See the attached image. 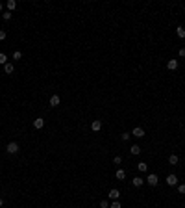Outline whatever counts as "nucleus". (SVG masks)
<instances>
[{"label":"nucleus","instance_id":"nucleus-1","mask_svg":"<svg viewBox=\"0 0 185 208\" xmlns=\"http://www.w3.org/2000/svg\"><path fill=\"white\" fill-rule=\"evenodd\" d=\"M144 182H146V184H150V186H157V182H159V176H157L156 173H150V175H146V179H144Z\"/></svg>","mask_w":185,"mask_h":208},{"label":"nucleus","instance_id":"nucleus-2","mask_svg":"<svg viewBox=\"0 0 185 208\" xmlns=\"http://www.w3.org/2000/svg\"><path fill=\"white\" fill-rule=\"evenodd\" d=\"M6 151H8L9 154H19V151H21V149H19V143H17V141H11V143H8Z\"/></svg>","mask_w":185,"mask_h":208},{"label":"nucleus","instance_id":"nucleus-3","mask_svg":"<svg viewBox=\"0 0 185 208\" xmlns=\"http://www.w3.org/2000/svg\"><path fill=\"white\" fill-rule=\"evenodd\" d=\"M107 197H109V199H111V201H118V199H121V191H118L117 188H113V190H109Z\"/></svg>","mask_w":185,"mask_h":208},{"label":"nucleus","instance_id":"nucleus-4","mask_svg":"<svg viewBox=\"0 0 185 208\" xmlns=\"http://www.w3.org/2000/svg\"><path fill=\"white\" fill-rule=\"evenodd\" d=\"M132 136H135V138H144V128H141V126H135V128L132 130Z\"/></svg>","mask_w":185,"mask_h":208},{"label":"nucleus","instance_id":"nucleus-5","mask_svg":"<svg viewBox=\"0 0 185 208\" xmlns=\"http://www.w3.org/2000/svg\"><path fill=\"white\" fill-rule=\"evenodd\" d=\"M59 102H61V99H59V95H52L48 100V104L52 106V108H56V106H59Z\"/></svg>","mask_w":185,"mask_h":208},{"label":"nucleus","instance_id":"nucleus-6","mask_svg":"<svg viewBox=\"0 0 185 208\" xmlns=\"http://www.w3.org/2000/svg\"><path fill=\"white\" fill-rule=\"evenodd\" d=\"M43 126H44V119H43V117L33 119V128H35V130H41Z\"/></svg>","mask_w":185,"mask_h":208},{"label":"nucleus","instance_id":"nucleus-7","mask_svg":"<svg viewBox=\"0 0 185 208\" xmlns=\"http://www.w3.org/2000/svg\"><path fill=\"white\" fill-rule=\"evenodd\" d=\"M167 184H168V186H176V184H178V176L174 175V173H170V175L167 176Z\"/></svg>","mask_w":185,"mask_h":208},{"label":"nucleus","instance_id":"nucleus-8","mask_svg":"<svg viewBox=\"0 0 185 208\" xmlns=\"http://www.w3.org/2000/svg\"><path fill=\"white\" fill-rule=\"evenodd\" d=\"M167 69L168 71H176L178 69V60H168V62H167Z\"/></svg>","mask_w":185,"mask_h":208},{"label":"nucleus","instance_id":"nucleus-9","mask_svg":"<svg viewBox=\"0 0 185 208\" xmlns=\"http://www.w3.org/2000/svg\"><path fill=\"white\" fill-rule=\"evenodd\" d=\"M100 128H102V121H98V119H94L93 123H91V130L93 132H98Z\"/></svg>","mask_w":185,"mask_h":208},{"label":"nucleus","instance_id":"nucleus-10","mask_svg":"<svg viewBox=\"0 0 185 208\" xmlns=\"http://www.w3.org/2000/svg\"><path fill=\"white\" fill-rule=\"evenodd\" d=\"M132 184L135 186V188H141V186L144 184V179H143V176H135V179L132 180Z\"/></svg>","mask_w":185,"mask_h":208},{"label":"nucleus","instance_id":"nucleus-11","mask_svg":"<svg viewBox=\"0 0 185 208\" xmlns=\"http://www.w3.org/2000/svg\"><path fill=\"white\" fill-rule=\"evenodd\" d=\"M13 71H15V67H13V63H6V65H4V73H6V74H11L13 73Z\"/></svg>","mask_w":185,"mask_h":208},{"label":"nucleus","instance_id":"nucleus-12","mask_svg":"<svg viewBox=\"0 0 185 208\" xmlns=\"http://www.w3.org/2000/svg\"><path fill=\"white\" fill-rule=\"evenodd\" d=\"M130 153H132L133 156L141 154V147H139V145H132V147H130Z\"/></svg>","mask_w":185,"mask_h":208},{"label":"nucleus","instance_id":"nucleus-13","mask_svg":"<svg viewBox=\"0 0 185 208\" xmlns=\"http://www.w3.org/2000/svg\"><path fill=\"white\" fill-rule=\"evenodd\" d=\"M178 162H179V158H178L176 154H170V156H168V164H170V165H178Z\"/></svg>","mask_w":185,"mask_h":208},{"label":"nucleus","instance_id":"nucleus-14","mask_svg":"<svg viewBox=\"0 0 185 208\" xmlns=\"http://www.w3.org/2000/svg\"><path fill=\"white\" fill-rule=\"evenodd\" d=\"M176 35H178L179 39H183V37H185V28H183V26H178V28H176Z\"/></svg>","mask_w":185,"mask_h":208},{"label":"nucleus","instance_id":"nucleus-15","mask_svg":"<svg viewBox=\"0 0 185 208\" xmlns=\"http://www.w3.org/2000/svg\"><path fill=\"white\" fill-rule=\"evenodd\" d=\"M6 8H8V11H11V9L17 8V2H15V0H8V2H6Z\"/></svg>","mask_w":185,"mask_h":208},{"label":"nucleus","instance_id":"nucleus-16","mask_svg":"<svg viewBox=\"0 0 185 208\" xmlns=\"http://www.w3.org/2000/svg\"><path fill=\"white\" fill-rule=\"evenodd\" d=\"M115 176H117L118 180H124V179H126V173H124V169H118L117 173H115Z\"/></svg>","mask_w":185,"mask_h":208},{"label":"nucleus","instance_id":"nucleus-17","mask_svg":"<svg viewBox=\"0 0 185 208\" xmlns=\"http://www.w3.org/2000/svg\"><path fill=\"white\" fill-rule=\"evenodd\" d=\"M137 169L141 171V173H146V169H148V165H146V162H141V164L137 165Z\"/></svg>","mask_w":185,"mask_h":208},{"label":"nucleus","instance_id":"nucleus-18","mask_svg":"<svg viewBox=\"0 0 185 208\" xmlns=\"http://www.w3.org/2000/svg\"><path fill=\"white\" fill-rule=\"evenodd\" d=\"M11 17H13L11 11H4V13H2V19H4V21H11Z\"/></svg>","mask_w":185,"mask_h":208},{"label":"nucleus","instance_id":"nucleus-19","mask_svg":"<svg viewBox=\"0 0 185 208\" xmlns=\"http://www.w3.org/2000/svg\"><path fill=\"white\" fill-rule=\"evenodd\" d=\"M8 63V56L4 52H0V65H6Z\"/></svg>","mask_w":185,"mask_h":208},{"label":"nucleus","instance_id":"nucleus-20","mask_svg":"<svg viewBox=\"0 0 185 208\" xmlns=\"http://www.w3.org/2000/svg\"><path fill=\"white\" fill-rule=\"evenodd\" d=\"M109 208H122V204H121V201H113L111 204H109Z\"/></svg>","mask_w":185,"mask_h":208},{"label":"nucleus","instance_id":"nucleus-21","mask_svg":"<svg viewBox=\"0 0 185 208\" xmlns=\"http://www.w3.org/2000/svg\"><path fill=\"white\" fill-rule=\"evenodd\" d=\"M22 58V52H21V50H15V52H13V60H21Z\"/></svg>","mask_w":185,"mask_h":208},{"label":"nucleus","instance_id":"nucleus-22","mask_svg":"<svg viewBox=\"0 0 185 208\" xmlns=\"http://www.w3.org/2000/svg\"><path fill=\"white\" fill-rule=\"evenodd\" d=\"M132 138V132H122V141H128Z\"/></svg>","mask_w":185,"mask_h":208},{"label":"nucleus","instance_id":"nucleus-23","mask_svg":"<svg viewBox=\"0 0 185 208\" xmlns=\"http://www.w3.org/2000/svg\"><path fill=\"white\" fill-rule=\"evenodd\" d=\"M178 193L185 195V184H179V186H178Z\"/></svg>","mask_w":185,"mask_h":208},{"label":"nucleus","instance_id":"nucleus-24","mask_svg":"<svg viewBox=\"0 0 185 208\" xmlns=\"http://www.w3.org/2000/svg\"><path fill=\"white\" fill-rule=\"evenodd\" d=\"M8 37V34H6V30H0V41H4V39Z\"/></svg>","mask_w":185,"mask_h":208},{"label":"nucleus","instance_id":"nucleus-25","mask_svg":"<svg viewBox=\"0 0 185 208\" xmlns=\"http://www.w3.org/2000/svg\"><path fill=\"white\" fill-rule=\"evenodd\" d=\"M100 208H109V202L104 199V201H100Z\"/></svg>","mask_w":185,"mask_h":208},{"label":"nucleus","instance_id":"nucleus-26","mask_svg":"<svg viewBox=\"0 0 185 208\" xmlns=\"http://www.w3.org/2000/svg\"><path fill=\"white\" fill-rule=\"evenodd\" d=\"M113 164H122V158H121V156H115V158H113Z\"/></svg>","mask_w":185,"mask_h":208},{"label":"nucleus","instance_id":"nucleus-27","mask_svg":"<svg viewBox=\"0 0 185 208\" xmlns=\"http://www.w3.org/2000/svg\"><path fill=\"white\" fill-rule=\"evenodd\" d=\"M178 56H179V58H185V48H183V47L178 50Z\"/></svg>","mask_w":185,"mask_h":208},{"label":"nucleus","instance_id":"nucleus-28","mask_svg":"<svg viewBox=\"0 0 185 208\" xmlns=\"http://www.w3.org/2000/svg\"><path fill=\"white\" fill-rule=\"evenodd\" d=\"M0 206H4V199H2V197H0Z\"/></svg>","mask_w":185,"mask_h":208},{"label":"nucleus","instance_id":"nucleus-29","mask_svg":"<svg viewBox=\"0 0 185 208\" xmlns=\"http://www.w3.org/2000/svg\"><path fill=\"white\" fill-rule=\"evenodd\" d=\"M0 13H2V2H0Z\"/></svg>","mask_w":185,"mask_h":208},{"label":"nucleus","instance_id":"nucleus-30","mask_svg":"<svg viewBox=\"0 0 185 208\" xmlns=\"http://www.w3.org/2000/svg\"><path fill=\"white\" fill-rule=\"evenodd\" d=\"M0 188H2V186H0Z\"/></svg>","mask_w":185,"mask_h":208}]
</instances>
